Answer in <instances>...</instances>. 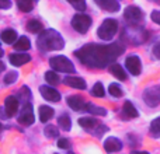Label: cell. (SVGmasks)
<instances>
[{"label":"cell","instance_id":"cell-1","mask_svg":"<svg viewBox=\"0 0 160 154\" xmlns=\"http://www.w3.org/2000/svg\"><path fill=\"white\" fill-rule=\"evenodd\" d=\"M124 51V45L117 44V42L110 45L87 44L76 51L75 55L84 66L91 67V69H104L108 65L114 63L117 58L122 55Z\"/></svg>","mask_w":160,"mask_h":154},{"label":"cell","instance_id":"cell-2","mask_svg":"<svg viewBox=\"0 0 160 154\" xmlns=\"http://www.w3.org/2000/svg\"><path fill=\"white\" fill-rule=\"evenodd\" d=\"M37 46L41 52L48 51H61L65 46V41L62 35L55 30H44L38 36Z\"/></svg>","mask_w":160,"mask_h":154},{"label":"cell","instance_id":"cell-3","mask_svg":"<svg viewBox=\"0 0 160 154\" xmlns=\"http://www.w3.org/2000/svg\"><path fill=\"white\" fill-rule=\"evenodd\" d=\"M117 31H118V22L114 18H107L105 21H102V24L97 30V35L102 41H110L115 36Z\"/></svg>","mask_w":160,"mask_h":154},{"label":"cell","instance_id":"cell-4","mask_svg":"<svg viewBox=\"0 0 160 154\" xmlns=\"http://www.w3.org/2000/svg\"><path fill=\"white\" fill-rule=\"evenodd\" d=\"M49 65L55 72H62V73H75V66L73 63L66 58V56H53L49 59Z\"/></svg>","mask_w":160,"mask_h":154},{"label":"cell","instance_id":"cell-5","mask_svg":"<svg viewBox=\"0 0 160 154\" xmlns=\"http://www.w3.org/2000/svg\"><path fill=\"white\" fill-rule=\"evenodd\" d=\"M91 25V17L87 16V14H83V13H79V14H75L72 18V27L75 28L78 32L80 34H86L87 30L90 28Z\"/></svg>","mask_w":160,"mask_h":154},{"label":"cell","instance_id":"cell-6","mask_svg":"<svg viewBox=\"0 0 160 154\" xmlns=\"http://www.w3.org/2000/svg\"><path fill=\"white\" fill-rule=\"evenodd\" d=\"M124 18L131 25H138L139 22L143 21V11L136 6H128L124 11Z\"/></svg>","mask_w":160,"mask_h":154},{"label":"cell","instance_id":"cell-7","mask_svg":"<svg viewBox=\"0 0 160 154\" xmlns=\"http://www.w3.org/2000/svg\"><path fill=\"white\" fill-rule=\"evenodd\" d=\"M143 101L149 107H156L158 104H160V85L146 88L143 93Z\"/></svg>","mask_w":160,"mask_h":154},{"label":"cell","instance_id":"cell-8","mask_svg":"<svg viewBox=\"0 0 160 154\" xmlns=\"http://www.w3.org/2000/svg\"><path fill=\"white\" fill-rule=\"evenodd\" d=\"M35 118H34V111H32V105L28 102V104H24V107L21 108V113L18 116V123L22 125V126H30V125L34 123Z\"/></svg>","mask_w":160,"mask_h":154},{"label":"cell","instance_id":"cell-9","mask_svg":"<svg viewBox=\"0 0 160 154\" xmlns=\"http://www.w3.org/2000/svg\"><path fill=\"white\" fill-rule=\"evenodd\" d=\"M125 66H127L128 72L133 76H139L142 72V62L139 59V56H136V55L128 56L127 60H125Z\"/></svg>","mask_w":160,"mask_h":154},{"label":"cell","instance_id":"cell-10","mask_svg":"<svg viewBox=\"0 0 160 154\" xmlns=\"http://www.w3.org/2000/svg\"><path fill=\"white\" fill-rule=\"evenodd\" d=\"M39 93L44 97L47 101L51 102H58L61 101V93L58 90H55L53 87H49V85H41L39 87Z\"/></svg>","mask_w":160,"mask_h":154},{"label":"cell","instance_id":"cell-11","mask_svg":"<svg viewBox=\"0 0 160 154\" xmlns=\"http://www.w3.org/2000/svg\"><path fill=\"white\" fill-rule=\"evenodd\" d=\"M3 111L6 112V116H8V118L16 115L17 111H18V99H17V97L8 95L4 99V108H3Z\"/></svg>","mask_w":160,"mask_h":154},{"label":"cell","instance_id":"cell-12","mask_svg":"<svg viewBox=\"0 0 160 154\" xmlns=\"http://www.w3.org/2000/svg\"><path fill=\"white\" fill-rule=\"evenodd\" d=\"M8 60H10V63L13 65V66H22V65L28 63V62L31 60V56L28 55V53H13V55L8 56Z\"/></svg>","mask_w":160,"mask_h":154},{"label":"cell","instance_id":"cell-13","mask_svg":"<svg viewBox=\"0 0 160 154\" xmlns=\"http://www.w3.org/2000/svg\"><path fill=\"white\" fill-rule=\"evenodd\" d=\"M97 3L98 7H101L102 10L110 11V13H117L119 10V3L117 0H94Z\"/></svg>","mask_w":160,"mask_h":154},{"label":"cell","instance_id":"cell-14","mask_svg":"<svg viewBox=\"0 0 160 154\" xmlns=\"http://www.w3.org/2000/svg\"><path fill=\"white\" fill-rule=\"evenodd\" d=\"M104 149L107 153H117L122 149V143L117 137H108L104 142Z\"/></svg>","mask_w":160,"mask_h":154},{"label":"cell","instance_id":"cell-15","mask_svg":"<svg viewBox=\"0 0 160 154\" xmlns=\"http://www.w3.org/2000/svg\"><path fill=\"white\" fill-rule=\"evenodd\" d=\"M63 83L66 85L72 88H78V90H84L86 88V81L82 79V77H75V76H68L66 79L63 80Z\"/></svg>","mask_w":160,"mask_h":154},{"label":"cell","instance_id":"cell-16","mask_svg":"<svg viewBox=\"0 0 160 154\" xmlns=\"http://www.w3.org/2000/svg\"><path fill=\"white\" fill-rule=\"evenodd\" d=\"M68 105L72 108L73 111H82L86 108V102L80 95H70L68 97Z\"/></svg>","mask_w":160,"mask_h":154},{"label":"cell","instance_id":"cell-17","mask_svg":"<svg viewBox=\"0 0 160 154\" xmlns=\"http://www.w3.org/2000/svg\"><path fill=\"white\" fill-rule=\"evenodd\" d=\"M0 38H2V41L4 42V44L7 45H14L16 44V41L18 39V36H17V32L14 30H11V28H8V30H4L2 32V35H0Z\"/></svg>","mask_w":160,"mask_h":154},{"label":"cell","instance_id":"cell-18","mask_svg":"<svg viewBox=\"0 0 160 154\" xmlns=\"http://www.w3.org/2000/svg\"><path fill=\"white\" fill-rule=\"evenodd\" d=\"M110 72H111V75H112L114 77H117V79L121 80V81L127 80V73H125V70L122 69L118 63H112V65H111V66H110Z\"/></svg>","mask_w":160,"mask_h":154},{"label":"cell","instance_id":"cell-19","mask_svg":"<svg viewBox=\"0 0 160 154\" xmlns=\"http://www.w3.org/2000/svg\"><path fill=\"white\" fill-rule=\"evenodd\" d=\"M53 109L51 107H48V105H42V107H39V119H41V122L44 123V122H48L51 118L53 116Z\"/></svg>","mask_w":160,"mask_h":154},{"label":"cell","instance_id":"cell-20","mask_svg":"<svg viewBox=\"0 0 160 154\" xmlns=\"http://www.w3.org/2000/svg\"><path fill=\"white\" fill-rule=\"evenodd\" d=\"M122 111H124V115L128 116V118H138L139 116V112L136 111V108L133 107V104L131 101L124 102V108H122Z\"/></svg>","mask_w":160,"mask_h":154},{"label":"cell","instance_id":"cell-21","mask_svg":"<svg viewBox=\"0 0 160 154\" xmlns=\"http://www.w3.org/2000/svg\"><path fill=\"white\" fill-rule=\"evenodd\" d=\"M14 48H16V51L24 52V51H28L31 48V42L27 36H20V38L16 41V44H14Z\"/></svg>","mask_w":160,"mask_h":154},{"label":"cell","instance_id":"cell-22","mask_svg":"<svg viewBox=\"0 0 160 154\" xmlns=\"http://www.w3.org/2000/svg\"><path fill=\"white\" fill-rule=\"evenodd\" d=\"M27 30L32 34H38V32L44 31V27H42V24L38 20H30V21L27 22Z\"/></svg>","mask_w":160,"mask_h":154},{"label":"cell","instance_id":"cell-23","mask_svg":"<svg viewBox=\"0 0 160 154\" xmlns=\"http://www.w3.org/2000/svg\"><path fill=\"white\" fill-rule=\"evenodd\" d=\"M17 7L22 13H30L34 8V2L32 0H17Z\"/></svg>","mask_w":160,"mask_h":154},{"label":"cell","instance_id":"cell-24","mask_svg":"<svg viewBox=\"0 0 160 154\" xmlns=\"http://www.w3.org/2000/svg\"><path fill=\"white\" fill-rule=\"evenodd\" d=\"M87 112L93 113V115H107V111H105V108H101V107H97V105L94 104H86V108H84Z\"/></svg>","mask_w":160,"mask_h":154},{"label":"cell","instance_id":"cell-25","mask_svg":"<svg viewBox=\"0 0 160 154\" xmlns=\"http://www.w3.org/2000/svg\"><path fill=\"white\" fill-rule=\"evenodd\" d=\"M58 123L61 126V129H63V130H70V128H72V121H70L69 115H66V113L59 116Z\"/></svg>","mask_w":160,"mask_h":154},{"label":"cell","instance_id":"cell-26","mask_svg":"<svg viewBox=\"0 0 160 154\" xmlns=\"http://www.w3.org/2000/svg\"><path fill=\"white\" fill-rule=\"evenodd\" d=\"M150 135L153 137H160V116L153 119V122L150 123Z\"/></svg>","mask_w":160,"mask_h":154},{"label":"cell","instance_id":"cell-27","mask_svg":"<svg viewBox=\"0 0 160 154\" xmlns=\"http://www.w3.org/2000/svg\"><path fill=\"white\" fill-rule=\"evenodd\" d=\"M45 80H47V83L51 85H56L61 81L59 75H56V72H47L45 73Z\"/></svg>","mask_w":160,"mask_h":154},{"label":"cell","instance_id":"cell-28","mask_svg":"<svg viewBox=\"0 0 160 154\" xmlns=\"http://www.w3.org/2000/svg\"><path fill=\"white\" fill-rule=\"evenodd\" d=\"M44 133H45V136H47V137H49V139H55V137H58V136H59L58 128L53 126V125H48V126L44 129Z\"/></svg>","mask_w":160,"mask_h":154},{"label":"cell","instance_id":"cell-29","mask_svg":"<svg viewBox=\"0 0 160 154\" xmlns=\"http://www.w3.org/2000/svg\"><path fill=\"white\" fill-rule=\"evenodd\" d=\"M79 125L83 128H86V129H91V128H94L97 125V121L94 118H80Z\"/></svg>","mask_w":160,"mask_h":154},{"label":"cell","instance_id":"cell-30","mask_svg":"<svg viewBox=\"0 0 160 154\" xmlns=\"http://www.w3.org/2000/svg\"><path fill=\"white\" fill-rule=\"evenodd\" d=\"M108 93L111 94L112 97H115V98H119V97H122V90L121 87H119L118 84H115V83H112V84H110V87H108Z\"/></svg>","mask_w":160,"mask_h":154},{"label":"cell","instance_id":"cell-31","mask_svg":"<svg viewBox=\"0 0 160 154\" xmlns=\"http://www.w3.org/2000/svg\"><path fill=\"white\" fill-rule=\"evenodd\" d=\"M104 87H102L101 83H96L93 87V90H91V95L93 97H98V98H101V97H104Z\"/></svg>","mask_w":160,"mask_h":154},{"label":"cell","instance_id":"cell-32","mask_svg":"<svg viewBox=\"0 0 160 154\" xmlns=\"http://www.w3.org/2000/svg\"><path fill=\"white\" fill-rule=\"evenodd\" d=\"M76 10L79 11H84L86 10V0H68Z\"/></svg>","mask_w":160,"mask_h":154},{"label":"cell","instance_id":"cell-33","mask_svg":"<svg viewBox=\"0 0 160 154\" xmlns=\"http://www.w3.org/2000/svg\"><path fill=\"white\" fill-rule=\"evenodd\" d=\"M17 79H18V73L17 72H10V73H7V75L4 76V83L7 85H10V84H13V83H16Z\"/></svg>","mask_w":160,"mask_h":154},{"label":"cell","instance_id":"cell-34","mask_svg":"<svg viewBox=\"0 0 160 154\" xmlns=\"http://www.w3.org/2000/svg\"><path fill=\"white\" fill-rule=\"evenodd\" d=\"M20 97H21V98L25 101V104H28V102H30V98H31L30 88H28V87H21V90H20Z\"/></svg>","mask_w":160,"mask_h":154},{"label":"cell","instance_id":"cell-35","mask_svg":"<svg viewBox=\"0 0 160 154\" xmlns=\"http://www.w3.org/2000/svg\"><path fill=\"white\" fill-rule=\"evenodd\" d=\"M58 147H59V149H65V150H68V149L70 147V142H69V139H65V137L59 139V140H58Z\"/></svg>","mask_w":160,"mask_h":154},{"label":"cell","instance_id":"cell-36","mask_svg":"<svg viewBox=\"0 0 160 154\" xmlns=\"http://www.w3.org/2000/svg\"><path fill=\"white\" fill-rule=\"evenodd\" d=\"M150 18L153 22H156L158 25H160V10H153L150 14Z\"/></svg>","mask_w":160,"mask_h":154},{"label":"cell","instance_id":"cell-37","mask_svg":"<svg viewBox=\"0 0 160 154\" xmlns=\"http://www.w3.org/2000/svg\"><path fill=\"white\" fill-rule=\"evenodd\" d=\"M11 7V0H0V8L2 10H7Z\"/></svg>","mask_w":160,"mask_h":154},{"label":"cell","instance_id":"cell-38","mask_svg":"<svg viewBox=\"0 0 160 154\" xmlns=\"http://www.w3.org/2000/svg\"><path fill=\"white\" fill-rule=\"evenodd\" d=\"M153 55L158 59H160V42H158V44L153 46Z\"/></svg>","mask_w":160,"mask_h":154},{"label":"cell","instance_id":"cell-39","mask_svg":"<svg viewBox=\"0 0 160 154\" xmlns=\"http://www.w3.org/2000/svg\"><path fill=\"white\" fill-rule=\"evenodd\" d=\"M4 69H6V65L3 63L2 60H0V73H2V72H4Z\"/></svg>","mask_w":160,"mask_h":154},{"label":"cell","instance_id":"cell-40","mask_svg":"<svg viewBox=\"0 0 160 154\" xmlns=\"http://www.w3.org/2000/svg\"><path fill=\"white\" fill-rule=\"evenodd\" d=\"M131 154H149V153H146V152H133Z\"/></svg>","mask_w":160,"mask_h":154},{"label":"cell","instance_id":"cell-41","mask_svg":"<svg viewBox=\"0 0 160 154\" xmlns=\"http://www.w3.org/2000/svg\"><path fill=\"white\" fill-rule=\"evenodd\" d=\"M3 55H4V51H3V49H2V48H0V58H2V56H3Z\"/></svg>","mask_w":160,"mask_h":154},{"label":"cell","instance_id":"cell-42","mask_svg":"<svg viewBox=\"0 0 160 154\" xmlns=\"http://www.w3.org/2000/svg\"><path fill=\"white\" fill-rule=\"evenodd\" d=\"M2 129H3V126H2V123H0V132H2Z\"/></svg>","mask_w":160,"mask_h":154},{"label":"cell","instance_id":"cell-43","mask_svg":"<svg viewBox=\"0 0 160 154\" xmlns=\"http://www.w3.org/2000/svg\"><path fill=\"white\" fill-rule=\"evenodd\" d=\"M32 2H38V0H32Z\"/></svg>","mask_w":160,"mask_h":154},{"label":"cell","instance_id":"cell-44","mask_svg":"<svg viewBox=\"0 0 160 154\" xmlns=\"http://www.w3.org/2000/svg\"><path fill=\"white\" fill-rule=\"evenodd\" d=\"M69 154H75V153H69Z\"/></svg>","mask_w":160,"mask_h":154},{"label":"cell","instance_id":"cell-45","mask_svg":"<svg viewBox=\"0 0 160 154\" xmlns=\"http://www.w3.org/2000/svg\"><path fill=\"white\" fill-rule=\"evenodd\" d=\"M0 39H2V38H0Z\"/></svg>","mask_w":160,"mask_h":154}]
</instances>
